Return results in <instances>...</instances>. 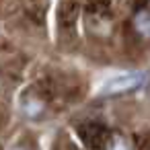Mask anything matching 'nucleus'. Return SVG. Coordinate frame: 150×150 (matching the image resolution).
Instances as JSON below:
<instances>
[{
    "instance_id": "nucleus-2",
    "label": "nucleus",
    "mask_w": 150,
    "mask_h": 150,
    "mask_svg": "<svg viewBox=\"0 0 150 150\" xmlns=\"http://www.w3.org/2000/svg\"><path fill=\"white\" fill-rule=\"evenodd\" d=\"M136 27L142 33H150V15L148 13H140L138 19H136Z\"/></svg>"
},
{
    "instance_id": "nucleus-3",
    "label": "nucleus",
    "mask_w": 150,
    "mask_h": 150,
    "mask_svg": "<svg viewBox=\"0 0 150 150\" xmlns=\"http://www.w3.org/2000/svg\"><path fill=\"white\" fill-rule=\"evenodd\" d=\"M109 150H132V148L123 138H113L111 144H109Z\"/></svg>"
},
{
    "instance_id": "nucleus-1",
    "label": "nucleus",
    "mask_w": 150,
    "mask_h": 150,
    "mask_svg": "<svg viewBox=\"0 0 150 150\" xmlns=\"http://www.w3.org/2000/svg\"><path fill=\"white\" fill-rule=\"evenodd\" d=\"M142 82H144L142 72H125V74H119L115 78H109L101 86V95H121V93H127V91L140 86Z\"/></svg>"
},
{
    "instance_id": "nucleus-4",
    "label": "nucleus",
    "mask_w": 150,
    "mask_h": 150,
    "mask_svg": "<svg viewBox=\"0 0 150 150\" xmlns=\"http://www.w3.org/2000/svg\"><path fill=\"white\" fill-rule=\"evenodd\" d=\"M13 150H27V148H21V146H19V148H13Z\"/></svg>"
}]
</instances>
